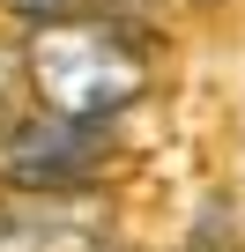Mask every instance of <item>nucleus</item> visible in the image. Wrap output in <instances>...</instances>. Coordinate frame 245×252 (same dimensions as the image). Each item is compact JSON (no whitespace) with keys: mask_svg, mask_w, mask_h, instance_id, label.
Listing matches in <instances>:
<instances>
[{"mask_svg":"<svg viewBox=\"0 0 245 252\" xmlns=\"http://www.w3.org/2000/svg\"><path fill=\"white\" fill-rule=\"evenodd\" d=\"M30 89L45 111H67V119H111L127 111L141 89H149V52L141 37H127L111 15H60V23H37L30 37Z\"/></svg>","mask_w":245,"mask_h":252,"instance_id":"1","label":"nucleus"},{"mask_svg":"<svg viewBox=\"0 0 245 252\" xmlns=\"http://www.w3.org/2000/svg\"><path fill=\"white\" fill-rule=\"evenodd\" d=\"M8 8H15L23 23H60V15H82L89 0H8Z\"/></svg>","mask_w":245,"mask_h":252,"instance_id":"3","label":"nucleus"},{"mask_svg":"<svg viewBox=\"0 0 245 252\" xmlns=\"http://www.w3.org/2000/svg\"><path fill=\"white\" fill-rule=\"evenodd\" d=\"M104 171V126L97 119H67V111H30L8 126L0 141V178L23 193H82Z\"/></svg>","mask_w":245,"mask_h":252,"instance_id":"2","label":"nucleus"}]
</instances>
